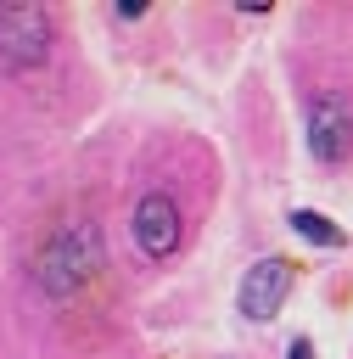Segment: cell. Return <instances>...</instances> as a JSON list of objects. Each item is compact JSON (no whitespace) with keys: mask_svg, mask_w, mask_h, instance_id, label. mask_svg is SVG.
Returning a JSON list of instances; mask_svg holds the SVG:
<instances>
[{"mask_svg":"<svg viewBox=\"0 0 353 359\" xmlns=\"http://www.w3.org/2000/svg\"><path fill=\"white\" fill-rule=\"evenodd\" d=\"M101 264H106V252H101V230H95L90 219H73V224H62V230L39 247V258H34V280H39L45 297L67 303V297H78V292L101 275Z\"/></svg>","mask_w":353,"mask_h":359,"instance_id":"6da1fadb","label":"cell"},{"mask_svg":"<svg viewBox=\"0 0 353 359\" xmlns=\"http://www.w3.org/2000/svg\"><path fill=\"white\" fill-rule=\"evenodd\" d=\"M50 56V11L45 6H0V67L34 73Z\"/></svg>","mask_w":353,"mask_h":359,"instance_id":"7a4b0ae2","label":"cell"},{"mask_svg":"<svg viewBox=\"0 0 353 359\" xmlns=\"http://www.w3.org/2000/svg\"><path fill=\"white\" fill-rule=\"evenodd\" d=\"M308 151L331 168L347 163V151H353V95H342V90L308 95Z\"/></svg>","mask_w":353,"mask_h":359,"instance_id":"3957f363","label":"cell"},{"mask_svg":"<svg viewBox=\"0 0 353 359\" xmlns=\"http://www.w3.org/2000/svg\"><path fill=\"white\" fill-rule=\"evenodd\" d=\"M291 280H297V264H291V258H263V264H252V269L241 275V292H235L241 314H247V320H275L280 303H286V292H291Z\"/></svg>","mask_w":353,"mask_h":359,"instance_id":"277c9868","label":"cell"},{"mask_svg":"<svg viewBox=\"0 0 353 359\" xmlns=\"http://www.w3.org/2000/svg\"><path fill=\"white\" fill-rule=\"evenodd\" d=\"M134 241L146 258H168L179 247V202L168 191H146L134 202Z\"/></svg>","mask_w":353,"mask_h":359,"instance_id":"5b68a950","label":"cell"},{"mask_svg":"<svg viewBox=\"0 0 353 359\" xmlns=\"http://www.w3.org/2000/svg\"><path fill=\"white\" fill-rule=\"evenodd\" d=\"M291 230H297L303 241H314V247H342V241H347V230L331 224V219L314 213V208H297V213H291Z\"/></svg>","mask_w":353,"mask_h":359,"instance_id":"8992f818","label":"cell"},{"mask_svg":"<svg viewBox=\"0 0 353 359\" xmlns=\"http://www.w3.org/2000/svg\"><path fill=\"white\" fill-rule=\"evenodd\" d=\"M286 353H291V359H314V342H308V337H291V348H286Z\"/></svg>","mask_w":353,"mask_h":359,"instance_id":"52a82bcc","label":"cell"},{"mask_svg":"<svg viewBox=\"0 0 353 359\" xmlns=\"http://www.w3.org/2000/svg\"><path fill=\"white\" fill-rule=\"evenodd\" d=\"M112 17L118 22H134V17H146V6H112Z\"/></svg>","mask_w":353,"mask_h":359,"instance_id":"ba28073f","label":"cell"}]
</instances>
